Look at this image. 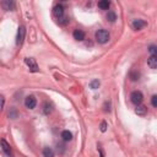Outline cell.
<instances>
[{
    "label": "cell",
    "instance_id": "1",
    "mask_svg": "<svg viewBox=\"0 0 157 157\" xmlns=\"http://www.w3.org/2000/svg\"><path fill=\"white\" fill-rule=\"evenodd\" d=\"M96 37V41H97L99 44H104V43H107L108 41H109V32L107 31V30H98L97 32H96L95 34Z\"/></svg>",
    "mask_w": 157,
    "mask_h": 157
},
{
    "label": "cell",
    "instance_id": "2",
    "mask_svg": "<svg viewBox=\"0 0 157 157\" xmlns=\"http://www.w3.org/2000/svg\"><path fill=\"white\" fill-rule=\"evenodd\" d=\"M130 101L138 106V104H141L142 103L144 96H142V93L140 92V91H134V92H132V95H130Z\"/></svg>",
    "mask_w": 157,
    "mask_h": 157
},
{
    "label": "cell",
    "instance_id": "3",
    "mask_svg": "<svg viewBox=\"0 0 157 157\" xmlns=\"http://www.w3.org/2000/svg\"><path fill=\"white\" fill-rule=\"evenodd\" d=\"M25 36H26V28H25V26H20L19 31H17V36H16V44L17 46H22V43L25 41Z\"/></svg>",
    "mask_w": 157,
    "mask_h": 157
},
{
    "label": "cell",
    "instance_id": "4",
    "mask_svg": "<svg viewBox=\"0 0 157 157\" xmlns=\"http://www.w3.org/2000/svg\"><path fill=\"white\" fill-rule=\"evenodd\" d=\"M25 106H26V108H28V109L36 108V106H37L36 97H34V96H27V97L25 98Z\"/></svg>",
    "mask_w": 157,
    "mask_h": 157
},
{
    "label": "cell",
    "instance_id": "5",
    "mask_svg": "<svg viewBox=\"0 0 157 157\" xmlns=\"http://www.w3.org/2000/svg\"><path fill=\"white\" fill-rule=\"evenodd\" d=\"M25 63L26 65L30 68V70H31L32 72H37L39 71V68H38V65L36 63V60H34L33 58H26L25 59Z\"/></svg>",
    "mask_w": 157,
    "mask_h": 157
},
{
    "label": "cell",
    "instance_id": "6",
    "mask_svg": "<svg viewBox=\"0 0 157 157\" xmlns=\"http://www.w3.org/2000/svg\"><path fill=\"white\" fill-rule=\"evenodd\" d=\"M0 145H1V149H3L4 152H5V155H6V156L12 157V151H11V146H10V144H9L6 140L1 139V140H0Z\"/></svg>",
    "mask_w": 157,
    "mask_h": 157
},
{
    "label": "cell",
    "instance_id": "7",
    "mask_svg": "<svg viewBox=\"0 0 157 157\" xmlns=\"http://www.w3.org/2000/svg\"><path fill=\"white\" fill-rule=\"evenodd\" d=\"M1 7L4 9V10H6V11L14 10V9H15V3L12 1V0H4V1H1Z\"/></svg>",
    "mask_w": 157,
    "mask_h": 157
},
{
    "label": "cell",
    "instance_id": "8",
    "mask_svg": "<svg viewBox=\"0 0 157 157\" xmlns=\"http://www.w3.org/2000/svg\"><path fill=\"white\" fill-rule=\"evenodd\" d=\"M53 12H54V16H55L58 20H59V19H62V17L64 16V7H63L62 4H59V5H56V6L54 7Z\"/></svg>",
    "mask_w": 157,
    "mask_h": 157
},
{
    "label": "cell",
    "instance_id": "9",
    "mask_svg": "<svg viewBox=\"0 0 157 157\" xmlns=\"http://www.w3.org/2000/svg\"><path fill=\"white\" fill-rule=\"evenodd\" d=\"M135 113L140 117H145L147 114V107H145L144 104H138L135 108Z\"/></svg>",
    "mask_w": 157,
    "mask_h": 157
},
{
    "label": "cell",
    "instance_id": "10",
    "mask_svg": "<svg viewBox=\"0 0 157 157\" xmlns=\"http://www.w3.org/2000/svg\"><path fill=\"white\" fill-rule=\"evenodd\" d=\"M146 25H147V23H146V21H144V20H134V22H133V27H134V30L139 31V30H142Z\"/></svg>",
    "mask_w": 157,
    "mask_h": 157
},
{
    "label": "cell",
    "instance_id": "11",
    "mask_svg": "<svg viewBox=\"0 0 157 157\" xmlns=\"http://www.w3.org/2000/svg\"><path fill=\"white\" fill-rule=\"evenodd\" d=\"M147 65L150 66V69L155 70L157 68V55H151L149 59H147Z\"/></svg>",
    "mask_w": 157,
    "mask_h": 157
},
{
    "label": "cell",
    "instance_id": "12",
    "mask_svg": "<svg viewBox=\"0 0 157 157\" xmlns=\"http://www.w3.org/2000/svg\"><path fill=\"white\" fill-rule=\"evenodd\" d=\"M72 36L76 41H84L85 39V32L81 31V30H75L74 33H72Z\"/></svg>",
    "mask_w": 157,
    "mask_h": 157
},
{
    "label": "cell",
    "instance_id": "13",
    "mask_svg": "<svg viewBox=\"0 0 157 157\" xmlns=\"http://www.w3.org/2000/svg\"><path fill=\"white\" fill-rule=\"evenodd\" d=\"M52 111H53V106H52V103L46 102L44 106H43V113H44L46 115H49L52 113Z\"/></svg>",
    "mask_w": 157,
    "mask_h": 157
},
{
    "label": "cell",
    "instance_id": "14",
    "mask_svg": "<svg viewBox=\"0 0 157 157\" xmlns=\"http://www.w3.org/2000/svg\"><path fill=\"white\" fill-rule=\"evenodd\" d=\"M62 138H63V140L65 142H68V141H70L72 139V134L69 132V130H64V132L62 133Z\"/></svg>",
    "mask_w": 157,
    "mask_h": 157
},
{
    "label": "cell",
    "instance_id": "15",
    "mask_svg": "<svg viewBox=\"0 0 157 157\" xmlns=\"http://www.w3.org/2000/svg\"><path fill=\"white\" fill-rule=\"evenodd\" d=\"M111 6V3L108 1V0H102V1L98 3V7L102 9V10H108Z\"/></svg>",
    "mask_w": 157,
    "mask_h": 157
},
{
    "label": "cell",
    "instance_id": "16",
    "mask_svg": "<svg viewBox=\"0 0 157 157\" xmlns=\"http://www.w3.org/2000/svg\"><path fill=\"white\" fill-rule=\"evenodd\" d=\"M43 156L44 157H54V151L50 147H44L43 149Z\"/></svg>",
    "mask_w": 157,
    "mask_h": 157
},
{
    "label": "cell",
    "instance_id": "17",
    "mask_svg": "<svg viewBox=\"0 0 157 157\" xmlns=\"http://www.w3.org/2000/svg\"><path fill=\"white\" fill-rule=\"evenodd\" d=\"M107 20L109 21V22H114V21L117 20V15H115V12H113V11H108V14H107Z\"/></svg>",
    "mask_w": 157,
    "mask_h": 157
},
{
    "label": "cell",
    "instance_id": "18",
    "mask_svg": "<svg viewBox=\"0 0 157 157\" xmlns=\"http://www.w3.org/2000/svg\"><path fill=\"white\" fill-rule=\"evenodd\" d=\"M129 77H130V80L132 81H136V80H139V77H140V74H139L138 71H132Z\"/></svg>",
    "mask_w": 157,
    "mask_h": 157
},
{
    "label": "cell",
    "instance_id": "19",
    "mask_svg": "<svg viewBox=\"0 0 157 157\" xmlns=\"http://www.w3.org/2000/svg\"><path fill=\"white\" fill-rule=\"evenodd\" d=\"M99 85H101V82H99L98 80H92V81L90 82V87L92 90H97L98 87H99Z\"/></svg>",
    "mask_w": 157,
    "mask_h": 157
},
{
    "label": "cell",
    "instance_id": "20",
    "mask_svg": "<svg viewBox=\"0 0 157 157\" xmlns=\"http://www.w3.org/2000/svg\"><path fill=\"white\" fill-rule=\"evenodd\" d=\"M58 21H59V23H60V25L65 26V25H68V23H69V21H70V20H69V17H65V16H63L62 19H59Z\"/></svg>",
    "mask_w": 157,
    "mask_h": 157
},
{
    "label": "cell",
    "instance_id": "21",
    "mask_svg": "<svg viewBox=\"0 0 157 157\" xmlns=\"http://www.w3.org/2000/svg\"><path fill=\"white\" fill-rule=\"evenodd\" d=\"M4 104H5V98H4V96H3V95H0V112L3 111Z\"/></svg>",
    "mask_w": 157,
    "mask_h": 157
},
{
    "label": "cell",
    "instance_id": "22",
    "mask_svg": "<svg viewBox=\"0 0 157 157\" xmlns=\"http://www.w3.org/2000/svg\"><path fill=\"white\" fill-rule=\"evenodd\" d=\"M151 103H152V107H155L157 108V96H152V98H151Z\"/></svg>",
    "mask_w": 157,
    "mask_h": 157
},
{
    "label": "cell",
    "instance_id": "23",
    "mask_svg": "<svg viewBox=\"0 0 157 157\" xmlns=\"http://www.w3.org/2000/svg\"><path fill=\"white\" fill-rule=\"evenodd\" d=\"M149 52L151 53V55H156V52H157V49H156V46H150V48H149Z\"/></svg>",
    "mask_w": 157,
    "mask_h": 157
},
{
    "label": "cell",
    "instance_id": "24",
    "mask_svg": "<svg viewBox=\"0 0 157 157\" xmlns=\"http://www.w3.org/2000/svg\"><path fill=\"white\" fill-rule=\"evenodd\" d=\"M9 117L12 118V119H15V118H17V112L15 109H12L10 113H9Z\"/></svg>",
    "mask_w": 157,
    "mask_h": 157
},
{
    "label": "cell",
    "instance_id": "25",
    "mask_svg": "<svg viewBox=\"0 0 157 157\" xmlns=\"http://www.w3.org/2000/svg\"><path fill=\"white\" fill-rule=\"evenodd\" d=\"M106 130H107V123H106V121H102V123H101V132L104 133Z\"/></svg>",
    "mask_w": 157,
    "mask_h": 157
},
{
    "label": "cell",
    "instance_id": "26",
    "mask_svg": "<svg viewBox=\"0 0 157 157\" xmlns=\"http://www.w3.org/2000/svg\"><path fill=\"white\" fill-rule=\"evenodd\" d=\"M60 150V152H63L64 151V146L63 145H58V151Z\"/></svg>",
    "mask_w": 157,
    "mask_h": 157
}]
</instances>
